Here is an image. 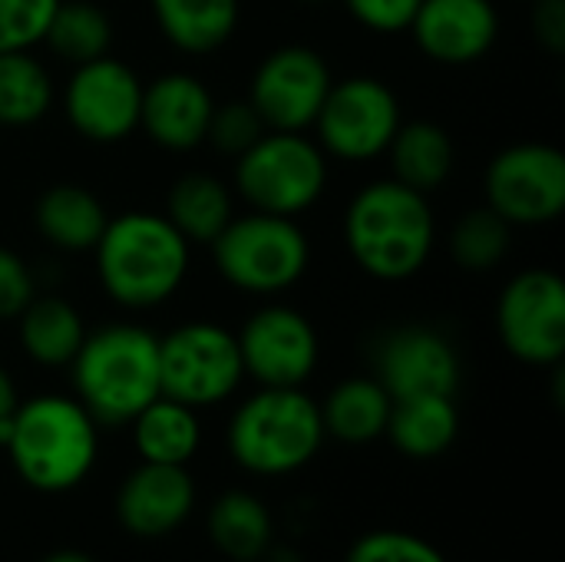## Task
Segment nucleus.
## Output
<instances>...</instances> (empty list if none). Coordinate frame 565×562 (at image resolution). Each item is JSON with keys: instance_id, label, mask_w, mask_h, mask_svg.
I'll list each match as a JSON object with an SVG mask.
<instances>
[{"instance_id": "obj_27", "label": "nucleus", "mask_w": 565, "mask_h": 562, "mask_svg": "<svg viewBox=\"0 0 565 562\" xmlns=\"http://www.w3.org/2000/svg\"><path fill=\"white\" fill-rule=\"evenodd\" d=\"M162 215L189 245H212L218 232L232 222L235 205L222 179L209 172H185L169 185Z\"/></svg>"}, {"instance_id": "obj_7", "label": "nucleus", "mask_w": 565, "mask_h": 562, "mask_svg": "<svg viewBox=\"0 0 565 562\" xmlns=\"http://www.w3.org/2000/svg\"><path fill=\"white\" fill-rule=\"evenodd\" d=\"M235 189L255 212L298 219L328 189V156L305 132L268 129L235 156Z\"/></svg>"}, {"instance_id": "obj_10", "label": "nucleus", "mask_w": 565, "mask_h": 562, "mask_svg": "<svg viewBox=\"0 0 565 562\" xmlns=\"http://www.w3.org/2000/svg\"><path fill=\"white\" fill-rule=\"evenodd\" d=\"M497 335L507 354L530 368H559L565 358V282L553 268L513 275L497 301Z\"/></svg>"}, {"instance_id": "obj_1", "label": "nucleus", "mask_w": 565, "mask_h": 562, "mask_svg": "<svg viewBox=\"0 0 565 562\" xmlns=\"http://www.w3.org/2000/svg\"><path fill=\"white\" fill-rule=\"evenodd\" d=\"M437 242L430 195L391 179H374L344 209V245L354 265L377 282L414 278Z\"/></svg>"}, {"instance_id": "obj_20", "label": "nucleus", "mask_w": 565, "mask_h": 562, "mask_svg": "<svg viewBox=\"0 0 565 562\" xmlns=\"http://www.w3.org/2000/svg\"><path fill=\"white\" fill-rule=\"evenodd\" d=\"M321 407L324 434L344 447H371L384 437L394 397L384 391V384L374 374H354L338 381Z\"/></svg>"}, {"instance_id": "obj_34", "label": "nucleus", "mask_w": 565, "mask_h": 562, "mask_svg": "<svg viewBox=\"0 0 565 562\" xmlns=\"http://www.w3.org/2000/svg\"><path fill=\"white\" fill-rule=\"evenodd\" d=\"M33 295H36V278L30 265L13 248L0 245V321L17 318Z\"/></svg>"}, {"instance_id": "obj_17", "label": "nucleus", "mask_w": 565, "mask_h": 562, "mask_svg": "<svg viewBox=\"0 0 565 562\" xmlns=\"http://www.w3.org/2000/svg\"><path fill=\"white\" fill-rule=\"evenodd\" d=\"M407 30L434 63L467 66L493 50L500 13L493 0H420Z\"/></svg>"}, {"instance_id": "obj_23", "label": "nucleus", "mask_w": 565, "mask_h": 562, "mask_svg": "<svg viewBox=\"0 0 565 562\" xmlns=\"http://www.w3.org/2000/svg\"><path fill=\"white\" fill-rule=\"evenodd\" d=\"M209 543L232 562H258L275 543V513L248 490H225L205 517Z\"/></svg>"}, {"instance_id": "obj_15", "label": "nucleus", "mask_w": 565, "mask_h": 562, "mask_svg": "<svg viewBox=\"0 0 565 562\" xmlns=\"http://www.w3.org/2000/svg\"><path fill=\"white\" fill-rule=\"evenodd\" d=\"M374 378L394 401L420 394L457 397L460 354L447 335L427 325H404L387 331L374 348Z\"/></svg>"}, {"instance_id": "obj_2", "label": "nucleus", "mask_w": 565, "mask_h": 562, "mask_svg": "<svg viewBox=\"0 0 565 562\" xmlns=\"http://www.w3.org/2000/svg\"><path fill=\"white\" fill-rule=\"evenodd\" d=\"M3 454L23 487L70 494L99 460V424L73 394H36L17 404Z\"/></svg>"}, {"instance_id": "obj_13", "label": "nucleus", "mask_w": 565, "mask_h": 562, "mask_svg": "<svg viewBox=\"0 0 565 562\" xmlns=\"http://www.w3.org/2000/svg\"><path fill=\"white\" fill-rule=\"evenodd\" d=\"M139 109L142 79L129 63L106 53L73 66L63 89V113L83 139L99 146L129 139L139 129Z\"/></svg>"}, {"instance_id": "obj_4", "label": "nucleus", "mask_w": 565, "mask_h": 562, "mask_svg": "<svg viewBox=\"0 0 565 562\" xmlns=\"http://www.w3.org/2000/svg\"><path fill=\"white\" fill-rule=\"evenodd\" d=\"M73 397L99 427H129V421L162 394L159 338L142 325H103L86 331L70 361Z\"/></svg>"}, {"instance_id": "obj_24", "label": "nucleus", "mask_w": 565, "mask_h": 562, "mask_svg": "<svg viewBox=\"0 0 565 562\" xmlns=\"http://www.w3.org/2000/svg\"><path fill=\"white\" fill-rule=\"evenodd\" d=\"M17 338L23 354L40 364V368H70L76 358L83 338H86V321L60 295H33L30 305L17 315Z\"/></svg>"}, {"instance_id": "obj_30", "label": "nucleus", "mask_w": 565, "mask_h": 562, "mask_svg": "<svg viewBox=\"0 0 565 562\" xmlns=\"http://www.w3.org/2000/svg\"><path fill=\"white\" fill-rule=\"evenodd\" d=\"M447 245H450V258L463 272L483 275V272H493L510 255L513 225L503 215H497L490 205H477L454 222Z\"/></svg>"}, {"instance_id": "obj_39", "label": "nucleus", "mask_w": 565, "mask_h": 562, "mask_svg": "<svg viewBox=\"0 0 565 562\" xmlns=\"http://www.w3.org/2000/svg\"><path fill=\"white\" fill-rule=\"evenodd\" d=\"M36 562H96L89 553H83V550H53V553H46V556H40Z\"/></svg>"}, {"instance_id": "obj_35", "label": "nucleus", "mask_w": 565, "mask_h": 562, "mask_svg": "<svg viewBox=\"0 0 565 562\" xmlns=\"http://www.w3.org/2000/svg\"><path fill=\"white\" fill-rule=\"evenodd\" d=\"M348 13L374 33H404L420 0H341Z\"/></svg>"}, {"instance_id": "obj_36", "label": "nucleus", "mask_w": 565, "mask_h": 562, "mask_svg": "<svg viewBox=\"0 0 565 562\" xmlns=\"http://www.w3.org/2000/svg\"><path fill=\"white\" fill-rule=\"evenodd\" d=\"M533 33L543 50L553 56L565 53V0H536L533 7Z\"/></svg>"}, {"instance_id": "obj_16", "label": "nucleus", "mask_w": 565, "mask_h": 562, "mask_svg": "<svg viewBox=\"0 0 565 562\" xmlns=\"http://www.w3.org/2000/svg\"><path fill=\"white\" fill-rule=\"evenodd\" d=\"M199 503V484L189 467L146 464L132 467L113 497L116 523L136 540H162L182 530Z\"/></svg>"}, {"instance_id": "obj_11", "label": "nucleus", "mask_w": 565, "mask_h": 562, "mask_svg": "<svg viewBox=\"0 0 565 562\" xmlns=\"http://www.w3.org/2000/svg\"><path fill=\"white\" fill-rule=\"evenodd\" d=\"M487 205L516 225H550L565 209V156L550 142H516L487 166Z\"/></svg>"}, {"instance_id": "obj_6", "label": "nucleus", "mask_w": 565, "mask_h": 562, "mask_svg": "<svg viewBox=\"0 0 565 562\" xmlns=\"http://www.w3.org/2000/svg\"><path fill=\"white\" fill-rule=\"evenodd\" d=\"M218 275L245 295H278L295 288L311 265V242L288 215L245 212L209 245Z\"/></svg>"}, {"instance_id": "obj_29", "label": "nucleus", "mask_w": 565, "mask_h": 562, "mask_svg": "<svg viewBox=\"0 0 565 562\" xmlns=\"http://www.w3.org/2000/svg\"><path fill=\"white\" fill-rule=\"evenodd\" d=\"M43 43L53 50V56L66 60L70 66H79L109 53L113 20L103 7L89 0H60Z\"/></svg>"}, {"instance_id": "obj_38", "label": "nucleus", "mask_w": 565, "mask_h": 562, "mask_svg": "<svg viewBox=\"0 0 565 562\" xmlns=\"http://www.w3.org/2000/svg\"><path fill=\"white\" fill-rule=\"evenodd\" d=\"M258 562H308V560H305V553H301V550H295L291 543H278V540H275V543L268 547V553H265Z\"/></svg>"}, {"instance_id": "obj_9", "label": "nucleus", "mask_w": 565, "mask_h": 562, "mask_svg": "<svg viewBox=\"0 0 565 562\" xmlns=\"http://www.w3.org/2000/svg\"><path fill=\"white\" fill-rule=\"evenodd\" d=\"M401 99L377 76H344L334 79L318 119V146L324 156L341 162H371L387 152L397 126H401Z\"/></svg>"}, {"instance_id": "obj_12", "label": "nucleus", "mask_w": 565, "mask_h": 562, "mask_svg": "<svg viewBox=\"0 0 565 562\" xmlns=\"http://www.w3.org/2000/svg\"><path fill=\"white\" fill-rule=\"evenodd\" d=\"M245 378L258 388H305L321 361V341L308 315L291 305H265L235 331Z\"/></svg>"}, {"instance_id": "obj_8", "label": "nucleus", "mask_w": 565, "mask_h": 562, "mask_svg": "<svg viewBox=\"0 0 565 562\" xmlns=\"http://www.w3.org/2000/svg\"><path fill=\"white\" fill-rule=\"evenodd\" d=\"M162 394L195 411H209L238 394L245 364L235 331L215 321H185L159 338Z\"/></svg>"}, {"instance_id": "obj_19", "label": "nucleus", "mask_w": 565, "mask_h": 562, "mask_svg": "<svg viewBox=\"0 0 565 562\" xmlns=\"http://www.w3.org/2000/svg\"><path fill=\"white\" fill-rule=\"evenodd\" d=\"M109 222L106 205L99 195L79 182H56L40 192L33 202V225L36 232L66 255H83L93 252L103 229Z\"/></svg>"}, {"instance_id": "obj_37", "label": "nucleus", "mask_w": 565, "mask_h": 562, "mask_svg": "<svg viewBox=\"0 0 565 562\" xmlns=\"http://www.w3.org/2000/svg\"><path fill=\"white\" fill-rule=\"evenodd\" d=\"M20 404V391H17V381L10 378V371L0 364V421L10 417Z\"/></svg>"}, {"instance_id": "obj_31", "label": "nucleus", "mask_w": 565, "mask_h": 562, "mask_svg": "<svg viewBox=\"0 0 565 562\" xmlns=\"http://www.w3.org/2000/svg\"><path fill=\"white\" fill-rule=\"evenodd\" d=\"M344 562H450L440 547H434L430 540L407 533V530H371L364 537H358Z\"/></svg>"}, {"instance_id": "obj_14", "label": "nucleus", "mask_w": 565, "mask_h": 562, "mask_svg": "<svg viewBox=\"0 0 565 562\" xmlns=\"http://www.w3.org/2000/svg\"><path fill=\"white\" fill-rule=\"evenodd\" d=\"M331 83V66L318 50L288 43L258 63L248 86V103L268 129L305 132L315 126Z\"/></svg>"}, {"instance_id": "obj_22", "label": "nucleus", "mask_w": 565, "mask_h": 562, "mask_svg": "<svg viewBox=\"0 0 565 562\" xmlns=\"http://www.w3.org/2000/svg\"><path fill=\"white\" fill-rule=\"evenodd\" d=\"M129 434H132V450L146 464L189 467L202 450L199 411L166 394H159L129 421Z\"/></svg>"}, {"instance_id": "obj_18", "label": "nucleus", "mask_w": 565, "mask_h": 562, "mask_svg": "<svg viewBox=\"0 0 565 562\" xmlns=\"http://www.w3.org/2000/svg\"><path fill=\"white\" fill-rule=\"evenodd\" d=\"M215 99L209 86L185 70L159 73L142 86L139 129L169 152H192L205 142Z\"/></svg>"}, {"instance_id": "obj_21", "label": "nucleus", "mask_w": 565, "mask_h": 562, "mask_svg": "<svg viewBox=\"0 0 565 562\" xmlns=\"http://www.w3.org/2000/svg\"><path fill=\"white\" fill-rule=\"evenodd\" d=\"M384 437L407 460H437L460 437V411L447 394H420L394 401Z\"/></svg>"}, {"instance_id": "obj_25", "label": "nucleus", "mask_w": 565, "mask_h": 562, "mask_svg": "<svg viewBox=\"0 0 565 562\" xmlns=\"http://www.w3.org/2000/svg\"><path fill=\"white\" fill-rule=\"evenodd\" d=\"M159 33L189 56L222 50L238 30V0H152Z\"/></svg>"}, {"instance_id": "obj_33", "label": "nucleus", "mask_w": 565, "mask_h": 562, "mask_svg": "<svg viewBox=\"0 0 565 562\" xmlns=\"http://www.w3.org/2000/svg\"><path fill=\"white\" fill-rule=\"evenodd\" d=\"M60 0H0V53L43 43Z\"/></svg>"}, {"instance_id": "obj_28", "label": "nucleus", "mask_w": 565, "mask_h": 562, "mask_svg": "<svg viewBox=\"0 0 565 562\" xmlns=\"http://www.w3.org/2000/svg\"><path fill=\"white\" fill-rule=\"evenodd\" d=\"M53 109V76L33 50L0 53V126H33Z\"/></svg>"}, {"instance_id": "obj_26", "label": "nucleus", "mask_w": 565, "mask_h": 562, "mask_svg": "<svg viewBox=\"0 0 565 562\" xmlns=\"http://www.w3.org/2000/svg\"><path fill=\"white\" fill-rule=\"evenodd\" d=\"M387 156H391V169L397 182L430 195L450 179L457 149L444 126L430 119H414V123L397 126L387 146Z\"/></svg>"}, {"instance_id": "obj_5", "label": "nucleus", "mask_w": 565, "mask_h": 562, "mask_svg": "<svg viewBox=\"0 0 565 562\" xmlns=\"http://www.w3.org/2000/svg\"><path fill=\"white\" fill-rule=\"evenodd\" d=\"M324 441L321 407L305 388H258L232 411L225 427L232 464L262 480L301 474Z\"/></svg>"}, {"instance_id": "obj_3", "label": "nucleus", "mask_w": 565, "mask_h": 562, "mask_svg": "<svg viewBox=\"0 0 565 562\" xmlns=\"http://www.w3.org/2000/svg\"><path fill=\"white\" fill-rule=\"evenodd\" d=\"M93 255L109 301L129 311H149L182 288L192 245L162 212H122L106 222Z\"/></svg>"}, {"instance_id": "obj_40", "label": "nucleus", "mask_w": 565, "mask_h": 562, "mask_svg": "<svg viewBox=\"0 0 565 562\" xmlns=\"http://www.w3.org/2000/svg\"><path fill=\"white\" fill-rule=\"evenodd\" d=\"M301 3H324V0H301Z\"/></svg>"}, {"instance_id": "obj_32", "label": "nucleus", "mask_w": 565, "mask_h": 562, "mask_svg": "<svg viewBox=\"0 0 565 562\" xmlns=\"http://www.w3.org/2000/svg\"><path fill=\"white\" fill-rule=\"evenodd\" d=\"M265 132H268V126L262 123V116L255 113V106L248 99H228L222 106L215 103L205 142H212L225 156H242Z\"/></svg>"}]
</instances>
